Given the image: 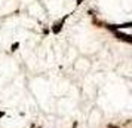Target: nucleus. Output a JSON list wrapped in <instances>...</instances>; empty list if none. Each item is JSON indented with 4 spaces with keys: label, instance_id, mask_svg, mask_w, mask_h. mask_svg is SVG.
<instances>
[{
    "label": "nucleus",
    "instance_id": "obj_2",
    "mask_svg": "<svg viewBox=\"0 0 132 128\" xmlns=\"http://www.w3.org/2000/svg\"><path fill=\"white\" fill-rule=\"evenodd\" d=\"M82 2H83V0H76V3H77V5H80Z\"/></svg>",
    "mask_w": 132,
    "mask_h": 128
},
{
    "label": "nucleus",
    "instance_id": "obj_1",
    "mask_svg": "<svg viewBox=\"0 0 132 128\" xmlns=\"http://www.w3.org/2000/svg\"><path fill=\"white\" fill-rule=\"evenodd\" d=\"M67 17H68V15H65V17L61 19V21H56V22H55V25H54V33H60V30L62 28V24H64V21L67 19Z\"/></svg>",
    "mask_w": 132,
    "mask_h": 128
}]
</instances>
